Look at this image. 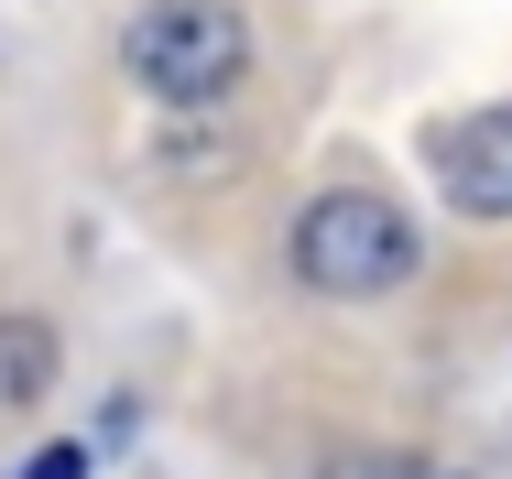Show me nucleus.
<instances>
[{"instance_id":"f257e3e1","label":"nucleus","mask_w":512,"mask_h":479,"mask_svg":"<svg viewBox=\"0 0 512 479\" xmlns=\"http://www.w3.org/2000/svg\"><path fill=\"white\" fill-rule=\"evenodd\" d=\"M295 284L306 294H338V305H360V294H393L425 262V229H414L393 196H371V186H338V196H316L306 218H295Z\"/></svg>"},{"instance_id":"39448f33","label":"nucleus","mask_w":512,"mask_h":479,"mask_svg":"<svg viewBox=\"0 0 512 479\" xmlns=\"http://www.w3.org/2000/svg\"><path fill=\"white\" fill-rule=\"evenodd\" d=\"M22 479H88V447H44V458H33Z\"/></svg>"},{"instance_id":"7ed1b4c3","label":"nucleus","mask_w":512,"mask_h":479,"mask_svg":"<svg viewBox=\"0 0 512 479\" xmlns=\"http://www.w3.org/2000/svg\"><path fill=\"white\" fill-rule=\"evenodd\" d=\"M425 164H436V196H447L458 218H512V109L447 120V131L425 142Z\"/></svg>"},{"instance_id":"f03ea898","label":"nucleus","mask_w":512,"mask_h":479,"mask_svg":"<svg viewBox=\"0 0 512 479\" xmlns=\"http://www.w3.org/2000/svg\"><path fill=\"white\" fill-rule=\"evenodd\" d=\"M120 55L153 98L207 109V98H229L251 77V22H240V0H153V11H131Z\"/></svg>"},{"instance_id":"20e7f679","label":"nucleus","mask_w":512,"mask_h":479,"mask_svg":"<svg viewBox=\"0 0 512 479\" xmlns=\"http://www.w3.org/2000/svg\"><path fill=\"white\" fill-rule=\"evenodd\" d=\"M55 382V327L44 316H0V414H33Z\"/></svg>"},{"instance_id":"423d86ee","label":"nucleus","mask_w":512,"mask_h":479,"mask_svg":"<svg viewBox=\"0 0 512 479\" xmlns=\"http://www.w3.org/2000/svg\"><path fill=\"white\" fill-rule=\"evenodd\" d=\"M393 479H458V469H393Z\"/></svg>"}]
</instances>
